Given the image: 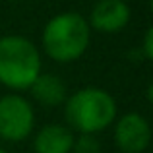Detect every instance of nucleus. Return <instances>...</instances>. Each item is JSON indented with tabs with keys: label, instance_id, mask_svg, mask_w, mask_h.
<instances>
[{
	"label": "nucleus",
	"instance_id": "nucleus-1",
	"mask_svg": "<svg viewBox=\"0 0 153 153\" xmlns=\"http://www.w3.org/2000/svg\"><path fill=\"white\" fill-rule=\"evenodd\" d=\"M64 114L70 130L95 136L114 122L116 101L101 87H83L66 97Z\"/></svg>",
	"mask_w": 153,
	"mask_h": 153
},
{
	"label": "nucleus",
	"instance_id": "nucleus-2",
	"mask_svg": "<svg viewBox=\"0 0 153 153\" xmlns=\"http://www.w3.org/2000/svg\"><path fill=\"white\" fill-rule=\"evenodd\" d=\"M91 27L78 12H62L49 19L43 29V49L56 62H74L87 51Z\"/></svg>",
	"mask_w": 153,
	"mask_h": 153
},
{
	"label": "nucleus",
	"instance_id": "nucleus-3",
	"mask_svg": "<svg viewBox=\"0 0 153 153\" xmlns=\"http://www.w3.org/2000/svg\"><path fill=\"white\" fill-rule=\"evenodd\" d=\"M41 74V52L22 35L0 37V83L23 91Z\"/></svg>",
	"mask_w": 153,
	"mask_h": 153
},
{
	"label": "nucleus",
	"instance_id": "nucleus-4",
	"mask_svg": "<svg viewBox=\"0 0 153 153\" xmlns=\"http://www.w3.org/2000/svg\"><path fill=\"white\" fill-rule=\"evenodd\" d=\"M35 126V111L22 95H4L0 99V138L4 142H23Z\"/></svg>",
	"mask_w": 153,
	"mask_h": 153
},
{
	"label": "nucleus",
	"instance_id": "nucleus-5",
	"mask_svg": "<svg viewBox=\"0 0 153 153\" xmlns=\"http://www.w3.org/2000/svg\"><path fill=\"white\" fill-rule=\"evenodd\" d=\"M151 142V126L146 116L126 112L114 124V143L122 153H142Z\"/></svg>",
	"mask_w": 153,
	"mask_h": 153
},
{
	"label": "nucleus",
	"instance_id": "nucleus-6",
	"mask_svg": "<svg viewBox=\"0 0 153 153\" xmlns=\"http://www.w3.org/2000/svg\"><path fill=\"white\" fill-rule=\"evenodd\" d=\"M130 16V6L124 0H99L91 8L87 23L101 33H116L128 25Z\"/></svg>",
	"mask_w": 153,
	"mask_h": 153
},
{
	"label": "nucleus",
	"instance_id": "nucleus-7",
	"mask_svg": "<svg viewBox=\"0 0 153 153\" xmlns=\"http://www.w3.org/2000/svg\"><path fill=\"white\" fill-rule=\"evenodd\" d=\"M74 140V132L68 126L47 124L35 136L33 149L35 153H72Z\"/></svg>",
	"mask_w": 153,
	"mask_h": 153
},
{
	"label": "nucleus",
	"instance_id": "nucleus-8",
	"mask_svg": "<svg viewBox=\"0 0 153 153\" xmlns=\"http://www.w3.org/2000/svg\"><path fill=\"white\" fill-rule=\"evenodd\" d=\"M29 89H31V95L45 107H58L68 97L64 82L54 74H39Z\"/></svg>",
	"mask_w": 153,
	"mask_h": 153
},
{
	"label": "nucleus",
	"instance_id": "nucleus-9",
	"mask_svg": "<svg viewBox=\"0 0 153 153\" xmlns=\"http://www.w3.org/2000/svg\"><path fill=\"white\" fill-rule=\"evenodd\" d=\"M74 153H101V143L97 142L93 134H79L78 140H74L72 146Z\"/></svg>",
	"mask_w": 153,
	"mask_h": 153
},
{
	"label": "nucleus",
	"instance_id": "nucleus-10",
	"mask_svg": "<svg viewBox=\"0 0 153 153\" xmlns=\"http://www.w3.org/2000/svg\"><path fill=\"white\" fill-rule=\"evenodd\" d=\"M143 54H146L147 60L153 58V29L149 27V29L146 31V37H143V47H142Z\"/></svg>",
	"mask_w": 153,
	"mask_h": 153
},
{
	"label": "nucleus",
	"instance_id": "nucleus-11",
	"mask_svg": "<svg viewBox=\"0 0 153 153\" xmlns=\"http://www.w3.org/2000/svg\"><path fill=\"white\" fill-rule=\"evenodd\" d=\"M0 153H6V151H4V149H2V147H0Z\"/></svg>",
	"mask_w": 153,
	"mask_h": 153
}]
</instances>
